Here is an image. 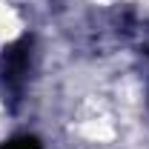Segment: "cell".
I'll list each match as a JSON object with an SVG mask.
<instances>
[{
    "label": "cell",
    "instance_id": "7a4b0ae2",
    "mask_svg": "<svg viewBox=\"0 0 149 149\" xmlns=\"http://www.w3.org/2000/svg\"><path fill=\"white\" fill-rule=\"evenodd\" d=\"M0 149H43V143L35 135H17V138H9L6 143H0Z\"/></svg>",
    "mask_w": 149,
    "mask_h": 149
},
{
    "label": "cell",
    "instance_id": "6da1fadb",
    "mask_svg": "<svg viewBox=\"0 0 149 149\" xmlns=\"http://www.w3.org/2000/svg\"><path fill=\"white\" fill-rule=\"evenodd\" d=\"M29 66H32V37H20L15 43H9L0 55V89L12 100V106H17L26 77H29Z\"/></svg>",
    "mask_w": 149,
    "mask_h": 149
}]
</instances>
